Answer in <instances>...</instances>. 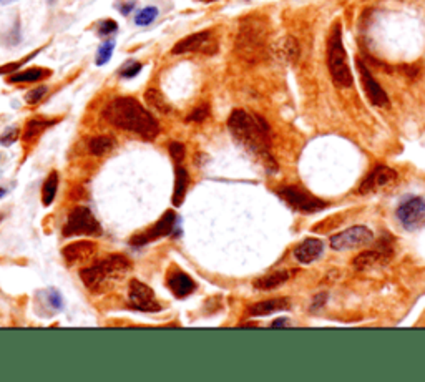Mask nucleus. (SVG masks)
<instances>
[{
	"instance_id": "obj_27",
	"label": "nucleus",
	"mask_w": 425,
	"mask_h": 382,
	"mask_svg": "<svg viewBox=\"0 0 425 382\" xmlns=\"http://www.w3.org/2000/svg\"><path fill=\"white\" fill-rule=\"evenodd\" d=\"M53 120H42V118H34L26 125V130H23V140H32L35 137H39L44 130H47L48 126L53 125Z\"/></svg>"
},
{
	"instance_id": "obj_3",
	"label": "nucleus",
	"mask_w": 425,
	"mask_h": 382,
	"mask_svg": "<svg viewBox=\"0 0 425 382\" xmlns=\"http://www.w3.org/2000/svg\"><path fill=\"white\" fill-rule=\"evenodd\" d=\"M130 269V260H126L122 254H111L97 265L82 269L80 278L86 289L92 293H103V291H108L111 286L118 285Z\"/></svg>"
},
{
	"instance_id": "obj_6",
	"label": "nucleus",
	"mask_w": 425,
	"mask_h": 382,
	"mask_svg": "<svg viewBox=\"0 0 425 382\" xmlns=\"http://www.w3.org/2000/svg\"><path fill=\"white\" fill-rule=\"evenodd\" d=\"M102 233L100 223L88 208L78 207L68 215L67 223L64 226V236H77V235H98Z\"/></svg>"
},
{
	"instance_id": "obj_11",
	"label": "nucleus",
	"mask_w": 425,
	"mask_h": 382,
	"mask_svg": "<svg viewBox=\"0 0 425 382\" xmlns=\"http://www.w3.org/2000/svg\"><path fill=\"white\" fill-rule=\"evenodd\" d=\"M395 182H397V173L392 168L377 166L366 176L364 182L359 187V193L361 195H369V193L387 190V188L394 187Z\"/></svg>"
},
{
	"instance_id": "obj_43",
	"label": "nucleus",
	"mask_w": 425,
	"mask_h": 382,
	"mask_svg": "<svg viewBox=\"0 0 425 382\" xmlns=\"http://www.w3.org/2000/svg\"><path fill=\"white\" fill-rule=\"evenodd\" d=\"M200 2H206V3H209V2H216V0H200Z\"/></svg>"
},
{
	"instance_id": "obj_17",
	"label": "nucleus",
	"mask_w": 425,
	"mask_h": 382,
	"mask_svg": "<svg viewBox=\"0 0 425 382\" xmlns=\"http://www.w3.org/2000/svg\"><path fill=\"white\" fill-rule=\"evenodd\" d=\"M272 53H274V57L279 61H284V64H296L299 59L301 48L298 40H296L294 37L287 35L283 37V39L272 47Z\"/></svg>"
},
{
	"instance_id": "obj_23",
	"label": "nucleus",
	"mask_w": 425,
	"mask_h": 382,
	"mask_svg": "<svg viewBox=\"0 0 425 382\" xmlns=\"http://www.w3.org/2000/svg\"><path fill=\"white\" fill-rule=\"evenodd\" d=\"M47 75H50L48 70L28 68V70H23V72L14 73V75L9 79V82L10 84H34V82L42 80L44 77H47Z\"/></svg>"
},
{
	"instance_id": "obj_38",
	"label": "nucleus",
	"mask_w": 425,
	"mask_h": 382,
	"mask_svg": "<svg viewBox=\"0 0 425 382\" xmlns=\"http://www.w3.org/2000/svg\"><path fill=\"white\" fill-rule=\"evenodd\" d=\"M118 10L122 12V15H128L131 10L135 9V0H128V2H123V3H118Z\"/></svg>"
},
{
	"instance_id": "obj_1",
	"label": "nucleus",
	"mask_w": 425,
	"mask_h": 382,
	"mask_svg": "<svg viewBox=\"0 0 425 382\" xmlns=\"http://www.w3.org/2000/svg\"><path fill=\"white\" fill-rule=\"evenodd\" d=\"M228 128L239 145L254 155L267 171L278 170V165L271 155L270 126L261 117L247 113L245 110H234L228 118Z\"/></svg>"
},
{
	"instance_id": "obj_22",
	"label": "nucleus",
	"mask_w": 425,
	"mask_h": 382,
	"mask_svg": "<svg viewBox=\"0 0 425 382\" xmlns=\"http://www.w3.org/2000/svg\"><path fill=\"white\" fill-rule=\"evenodd\" d=\"M189 183L188 171L183 166H176V178H175V191H173V204L181 207L185 201V193H187Z\"/></svg>"
},
{
	"instance_id": "obj_32",
	"label": "nucleus",
	"mask_w": 425,
	"mask_h": 382,
	"mask_svg": "<svg viewBox=\"0 0 425 382\" xmlns=\"http://www.w3.org/2000/svg\"><path fill=\"white\" fill-rule=\"evenodd\" d=\"M19 135H20L19 128H15V126H10V128H7L2 133V137H0V143H2L3 146H9V145H12V143L17 142Z\"/></svg>"
},
{
	"instance_id": "obj_44",
	"label": "nucleus",
	"mask_w": 425,
	"mask_h": 382,
	"mask_svg": "<svg viewBox=\"0 0 425 382\" xmlns=\"http://www.w3.org/2000/svg\"><path fill=\"white\" fill-rule=\"evenodd\" d=\"M53 2H55V0H48V3H50V6H53Z\"/></svg>"
},
{
	"instance_id": "obj_24",
	"label": "nucleus",
	"mask_w": 425,
	"mask_h": 382,
	"mask_svg": "<svg viewBox=\"0 0 425 382\" xmlns=\"http://www.w3.org/2000/svg\"><path fill=\"white\" fill-rule=\"evenodd\" d=\"M145 100L147 104L150 105V108H153L155 112L158 113H170V105H168L167 98H164L162 93L158 92L156 88H148L145 92Z\"/></svg>"
},
{
	"instance_id": "obj_25",
	"label": "nucleus",
	"mask_w": 425,
	"mask_h": 382,
	"mask_svg": "<svg viewBox=\"0 0 425 382\" xmlns=\"http://www.w3.org/2000/svg\"><path fill=\"white\" fill-rule=\"evenodd\" d=\"M57 188H59V175H57V171H52V173L48 175V178L45 180L42 190V203L45 207H50L53 203L57 195Z\"/></svg>"
},
{
	"instance_id": "obj_30",
	"label": "nucleus",
	"mask_w": 425,
	"mask_h": 382,
	"mask_svg": "<svg viewBox=\"0 0 425 382\" xmlns=\"http://www.w3.org/2000/svg\"><path fill=\"white\" fill-rule=\"evenodd\" d=\"M140 72H142V64L133 60L128 61V64H125L122 68H120V75L125 77V79H133V77L138 75Z\"/></svg>"
},
{
	"instance_id": "obj_31",
	"label": "nucleus",
	"mask_w": 425,
	"mask_h": 382,
	"mask_svg": "<svg viewBox=\"0 0 425 382\" xmlns=\"http://www.w3.org/2000/svg\"><path fill=\"white\" fill-rule=\"evenodd\" d=\"M117 30H118V23L115 22V20H111V19L102 20V22L98 23V34L103 35V37L115 34V32H117Z\"/></svg>"
},
{
	"instance_id": "obj_12",
	"label": "nucleus",
	"mask_w": 425,
	"mask_h": 382,
	"mask_svg": "<svg viewBox=\"0 0 425 382\" xmlns=\"http://www.w3.org/2000/svg\"><path fill=\"white\" fill-rule=\"evenodd\" d=\"M357 68L359 73H361L362 87H364V92L367 98L370 100V104L375 106H381V108H389L390 106L389 97H387V93L384 92V88L379 85V82L374 79L372 73H370L369 68L364 65V61L357 60Z\"/></svg>"
},
{
	"instance_id": "obj_15",
	"label": "nucleus",
	"mask_w": 425,
	"mask_h": 382,
	"mask_svg": "<svg viewBox=\"0 0 425 382\" xmlns=\"http://www.w3.org/2000/svg\"><path fill=\"white\" fill-rule=\"evenodd\" d=\"M95 253H97V243H93V241H75V243L64 248V258L68 265L90 261Z\"/></svg>"
},
{
	"instance_id": "obj_40",
	"label": "nucleus",
	"mask_w": 425,
	"mask_h": 382,
	"mask_svg": "<svg viewBox=\"0 0 425 382\" xmlns=\"http://www.w3.org/2000/svg\"><path fill=\"white\" fill-rule=\"evenodd\" d=\"M286 324H287V319H276V321L272 323L271 326L272 327H281V326H286Z\"/></svg>"
},
{
	"instance_id": "obj_33",
	"label": "nucleus",
	"mask_w": 425,
	"mask_h": 382,
	"mask_svg": "<svg viewBox=\"0 0 425 382\" xmlns=\"http://www.w3.org/2000/svg\"><path fill=\"white\" fill-rule=\"evenodd\" d=\"M208 115H209V108H208V106H206V105L198 106V108H195L191 113L188 115L187 120H188V122H196V123H200V122H205L206 118H208Z\"/></svg>"
},
{
	"instance_id": "obj_37",
	"label": "nucleus",
	"mask_w": 425,
	"mask_h": 382,
	"mask_svg": "<svg viewBox=\"0 0 425 382\" xmlns=\"http://www.w3.org/2000/svg\"><path fill=\"white\" fill-rule=\"evenodd\" d=\"M48 303H50L52 307H55V309H62V307H64V299H62L59 291L55 289L48 291Z\"/></svg>"
},
{
	"instance_id": "obj_10",
	"label": "nucleus",
	"mask_w": 425,
	"mask_h": 382,
	"mask_svg": "<svg viewBox=\"0 0 425 382\" xmlns=\"http://www.w3.org/2000/svg\"><path fill=\"white\" fill-rule=\"evenodd\" d=\"M130 307L136 311H145V313H156L162 309V306L156 301L153 289L138 279L130 283Z\"/></svg>"
},
{
	"instance_id": "obj_26",
	"label": "nucleus",
	"mask_w": 425,
	"mask_h": 382,
	"mask_svg": "<svg viewBox=\"0 0 425 382\" xmlns=\"http://www.w3.org/2000/svg\"><path fill=\"white\" fill-rule=\"evenodd\" d=\"M115 146V140L111 137H106V135H102V137H95L90 140L88 148L90 151L95 155V157H102V155L108 153L111 148Z\"/></svg>"
},
{
	"instance_id": "obj_34",
	"label": "nucleus",
	"mask_w": 425,
	"mask_h": 382,
	"mask_svg": "<svg viewBox=\"0 0 425 382\" xmlns=\"http://www.w3.org/2000/svg\"><path fill=\"white\" fill-rule=\"evenodd\" d=\"M47 90H48V88L45 87V85H42V87H37V88H34V90H30V92H28L27 95H26L27 104H30V105L39 104V102L44 98L45 93H47Z\"/></svg>"
},
{
	"instance_id": "obj_36",
	"label": "nucleus",
	"mask_w": 425,
	"mask_h": 382,
	"mask_svg": "<svg viewBox=\"0 0 425 382\" xmlns=\"http://www.w3.org/2000/svg\"><path fill=\"white\" fill-rule=\"evenodd\" d=\"M37 53H39V52L32 53V55L26 57V59H23V60H20V61H14V64H10V65H3V67H0V75H2V73H12V72H15V70L22 67V65L26 64V61H28L30 59H34V57L37 55Z\"/></svg>"
},
{
	"instance_id": "obj_41",
	"label": "nucleus",
	"mask_w": 425,
	"mask_h": 382,
	"mask_svg": "<svg viewBox=\"0 0 425 382\" xmlns=\"http://www.w3.org/2000/svg\"><path fill=\"white\" fill-rule=\"evenodd\" d=\"M12 2H15V0H0V6H9Z\"/></svg>"
},
{
	"instance_id": "obj_4",
	"label": "nucleus",
	"mask_w": 425,
	"mask_h": 382,
	"mask_svg": "<svg viewBox=\"0 0 425 382\" xmlns=\"http://www.w3.org/2000/svg\"><path fill=\"white\" fill-rule=\"evenodd\" d=\"M328 67L331 73L334 84L337 87H350L352 85V73L348 65V53L344 50L342 44V32L341 23H336L331 30L328 40Z\"/></svg>"
},
{
	"instance_id": "obj_35",
	"label": "nucleus",
	"mask_w": 425,
	"mask_h": 382,
	"mask_svg": "<svg viewBox=\"0 0 425 382\" xmlns=\"http://www.w3.org/2000/svg\"><path fill=\"white\" fill-rule=\"evenodd\" d=\"M170 155L176 163L183 162V158H185V145H183V143L173 142L170 145Z\"/></svg>"
},
{
	"instance_id": "obj_16",
	"label": "nucleus",
	"mask_w": 425,
	"mask_h": 382,
	"mask_svg": "<svg viewBox=\"0 0 425 382\" xmlns=\"http://www.w3.org/2000/svg\"><path fill=\"white\" fill-rule=\"evenodd\" d=\"M209 40H211V34H209L208 30L198 32V34L188 35L185 37L183 40H180V42L173 47L171 52L175 53V55H183V53H189V52L206 53V47L209 45Z\"/></svg>"
},
{
	"instance_id": "obj_13",
	"label": "nucleus",
	"mask_w": 425,
	"mask_h": 382,
	"mask_svg": "<svg viewBox=\"0 0 425 382\" xmlns=\"http://www.w3.org/2000/svg\"><path fill=\"white\" fill-rule=\"evenodd\" d=\"M175 223H176L175 211H167L158 221H156L155 226H151L150 229H147V231L142 233V235H136L131 238V245L142 246L151 243V241L160 240V238L163 236H168L171 233V229L175 228Z\"/></svg>"
},
{
	"instance_id": "obj_20",
	"label": "nucleus",
	"mask_w": 425,
	"mask_h": 382,
	"mask_svg": "<svg viewBox=\"0 0 425 382\" xmlns=\"http://www.w3.org/2000/svg\"><path fill=\"white\" fill-rule=\"evenodd\" d=\"M291 307V303L287 298H276L267 299V301L256 303L249 307L251 316H267L272 313H279V311H287Z\"/></svg>"
},
{
	"instance_id": "obj_7",
	"label": "nucleus",
	"mask_w": 425,
	"mask_h": 382,
	"mask_svg": "<svg viewBox=\"0 0 425 382\" xmlns=\"http://www.w3.org/2000/svg\"><path fill=\"white\" fill-rule=\"evenodd\" d=\"M374 241V233L367 226H352L331 238V248L336 251L366 248Z\"/></svg>"
},
{
	"instance_id": "obj_19",
	"label": "nucleus",
	"mask_w": 425,
	"mask_h": 382,
	"mask_svg": "<svg viewBox=\"0 0 425 382\" xmlns=\"http://www.w3.org/2000/svg\"><path fill=\"white\" fill-rule=\"evenodd\" d=\"M168 287H170L171 293L175 294L176 298H187V296H189L196 289V285L187 273L176 271L175 274H171V276L168 278Z\"/></svg>"
},
{
	"instance_id": "obj_21",
	"label": "nucleus",
	"mask_w": 425,
	"mask_h": 382,
	"mask_svg": "<svg viewBox=\"0 0 425 382\" xmlns=\"http://www.w3.org/2000/svg\"><path fill=\"white\" fill-rule=\"evenodd\" d=\"M290 278H291V271H276V273H271V274H266V276L258 278L253 283V286L256 287V289L270 291L281 285H284V283H286Z\"/></svg>"
},
{
	"instance_id": "obj_8",
	"label": "nucleus",
	"mask_w": 425,
	"mask_h": 382,
	"mask_svg": "<svg viewBox=\"0 0 425 382\" xmlns=\"http://www.w3.org/2000/svg\"><path fill=\"white\" fill-rule=\"evenodd\" d=\"M397 215L400 225L408 231H415L425 226V200L420 196H410L399 204Z\"/></svg>"
},
{
	"instance_id": "obj_5",
	"label": "nucleus",
	"mask_w": 425,
	"mask_h": 382,
	"mask_svg": "<svg viewBox=\"0 0 425 382\" xmlns=\"http://www.w3.org/2000/svg\"><path fill=\"white\" fill-rule=\"evenodd\" d=\"M264 44H266V30L261 22L247 20L243 23L236 40V48L243 59L249 61L258 60L264 50Z\"/></svg>"
},
{
	"instance_id": "obj_42",
	"label": "nucleus",
	"mask_w": 425,
	"mask_h": 382,
	"mask_svg": "<svg viewBox=\"0 0 425 382\" xmlns=\"http://www.w3.org/2000/svg\"><path fill=\"white\" fill-rule=\"evenodd\" d=\"M6 193H7V191H6V190H3V188H0V198H2V196H3V195H6Z\"/></svg>"
},
{
	"instance_id": "obj_2",
	"label": "nucleus",
	"mask_w": 425,
	"mask_h": 382,
	"mask_svg": "<svg viewBox=\"0 0 425 382\" xmlns=\"http://www.w3.org/2000/svg\"><path fill=\"white\" fill-rule=\"evenodd\" d=\"M103 117L111 125L118 128L131 131L145 140H155L160 133V125L156 118L151 115L140 102L131 97H118L106 105L103 110Z\"/></svg>"
},
{
	"instance_id": "obj_9",
	"label": "nucleus",
	"mask_w": 425,
	"mask_h": 382,
	"mask_svg": "<svg viewBox=\"0 0 425 382\" xmlns=\"http://www.w3.org/2000/svg\"><path fill=\"white\" fill-rule=\"evenodd\" d=\"M281 200L286 201L292 209L301 213H316L328 207V203L319 198H314L308 191H303L298 187H284L278 191Z\"/></svg>"
},
{
	"instance_id": "obj_14",
	"label": "nucleus",
	"mask_w": 425,
	"mask_h": 382,
	"mask_svg": "<svg viewBox=\"0 0 425 382\" xmlns=\"http://www.w3.org/2000/svg\"><path fill=\"white\" fill-rule=\"evenodd\" d=\"M392 258V246L390 245H384V241L377 248L369 249V251H364L359 254L357 258H354V268L357 271H367V269H374L379 268V266L387 265Z\"/></svg>"
},
{
	"instance_id": "obj_29",
	"label": "nucleus",
	"mask_w": 425,
	"mask_h": 382,
	"mask_svg": "<svg viewBox=\"0 0 425 382\" xmlns=\"http://www.w3.org/2000/svg\"><path fill=\"white\" fill-rule=\"evenodd\" d=\"M113 50H115L113 40H108V42L100 45V48H98L97 52V65H105L106 61L111 59V55H113Z\"/></svg>"
},
{
	"instance_id": "obj_39",
	"label": "nucleus",
	"mask_w": 425,
	"mask_h": 382,
	"mask_svg": "<svg viewBox=\"0 0 425 382\" xmlns=\"http://www.w3.org/2000/svg\"><path fill=\"white\" fill-rule=\"evenodd\" d=\"M325 298H328V294H325V293H321L319 296H316V298H314V303H312V306H311V309H312V311H316L317 307L324 306Z\"/></svg>"
},
{
	"instance_id": "obj_18",
	"label": "nucleus",
	"mask_w": 425,
	"mask_h": 382,
	"mask_svg": "<svg viewBox=\"0 0 425 382\" xmlns=\"http://www.w3.org/2000/svg\"><path fill=\"white\" fill-rule=\"evenodd\" d=\"M324 251L323 241L317 240V238H308L303 243L296 246L294 249V258L303 265H309V262L316 261Z\"/></svg>"
},
{
	"instance_id": "obj_28",
	"label": "nucleus",
	"mask_w": 425,
	"mask_h": 382,
	"mask_svg": "<svg viewBox=\"0 0 425 382\" xmlns=\"http://www.w3.org/2000/svg\"><path fill=\"white\" fill-rule=\"evenodd\" d=\"M156 17H158V9L156 7H145V9H142L136 14L135 23L140 27H147L153 23Z\"/></svg>"
}]
</instances>
